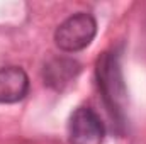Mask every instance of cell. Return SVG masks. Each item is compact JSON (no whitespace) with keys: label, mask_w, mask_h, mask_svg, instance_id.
Listing matches in <instances>:
<instances>
[{"label":"cell","mask_w":146,"mask_h":144,"mask_svg":"<svg viewBox=\"0 0 146 144\" xmlns=\"http://www.w3.org/2000/svg\"><path fill=\"white\" fill-rule=\"evenodd\" d=\"M29 92V76L19 66L0 68V104H15Z\"/></svg>","instance_id":"5b68a950"},{"label":"cell","mask_w":146,"mask_h":144,"mask_svg":"<svg viewBox=\"0 0 146 144\" xmlns=\"http://www.w3.org/2000/svg\"><path fill=\"white\" fill-rule=\"evenodd\" d=\"M82 70L80 63L73 58H53L49 59L44 68H42V80L44 85H48L49 88L61 92L65 90L70 83L75 81V78L78 76V73Z\"/></svg>","instance_id":"277c9868"},{"label":"cell","mask_w":146,"mask_h":144,"mask_svg":"<svg viewBox=\"0 0 146 144\" xmlns=\"http://www.w3.org/2000/svg\"><path fill=\"white\" fill-rule=\"evenodd\" d=\"M95 73L99 80V88L102 92L104 102L109 108L110 115L117 120V124H122L127 92H126L124 76L119 63V54L115 51L102 53L100 58L97 59Z\"/></svg>","instance_id":"6da1fadb"},{"label":"cell","mask_w":146,"mask_h":144,"mask_svg":"<svg viewBox=\"0 0 146 144\" xmlns=\"http://www.w3.org/2000/svg\"><path fill=\"white\" fill-rule=\"evenodd\" d=\"M97 34V22L94 15L87 12H78L66 20H63L56 32L54 42L65 53H76L85 49Z\"/></svg>","instance_id":"7a4b0ae2"},{"label":"cell","mask_w":146,"mask_h":144,"mask_svg":"<svg viewBox=\"0 0 146 144\" xmlns=\"http://www.w3.org/2000/svg\"><path fill=\"white\" fill-rule=\"evenodd\" d=\"M106 136V127L90 107H78L68 122V137L72 144H100Z\"/></svg>","instance_id":"3957f363"}]
</instances>
